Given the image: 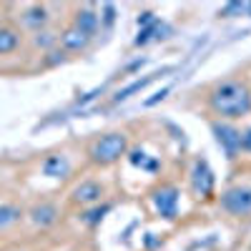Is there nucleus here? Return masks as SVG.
I'll return each instance as SVG.
<instances>
[{
  "mask_svg": "<svg viewBox=\"0 0 251 251\" xmlns=\"http://www.w3.org/2000/svg\"><path fill=\"white\" fill-rule=\"evenodd\" d=\"M208 106L216 116L239 118L251 111V91L241 80H224L208 93Z\"/></svg>",
  "mask_w": 251,
  "mask_h": 251,
  "instance_id": "obj_1",
  "label": "nucleus"
},
{
  "mask_svg": "<svg viewBox=\"0 0 251 251\" xmlns=\"http://www.w3.org/2000/svg\"><path fill=\"white\" fill-rule=\"evenodd\" d=\"M123 153H126V136L123 133H106L91 146V161L100 163V166H108V163L118 161Z\"/></svg>",
  "mask_w": 251,
  "mask_h": 251,
  "instance_id": "obj_2",
  "label": "nucleus"
},
{
  "mask_svg": "<svg viewBox=\"0 0 251 251\" xmlns=\"http://www.w3.org/2000/svg\"><path fill=\"white\" fill-rule=\"evenodd\" d=\"M221 206L226 208L228 214H234V216L251 214V188H246V186L228 188V191L221 196Z\"/></svg>",
  "mask_w": 251,
  "mask_h": 251,
  "instance_id": "obj_3",
  "label": "nucleus"
},
{
  "mask_svg": "<svg viewBox=\"0 0 251 251\" xmlns=\"http://www.w3.org/2000/svg\"><path fill=\"white\" fill-rule=\"evenodd\" d=\"M153 206L156 211L166 219H174L176 216V208H178V191L174 186H166V188H158L153 194Z\"/></svg>",
  "mask_w": 251,
  "mask_h": 251,
  "instance_id": "obj_4",
  "label": "nucleus"
},
{
  "mask_svg": "<svg viewBox=\"0 0 251 251\" xmlns=\"http://www.w3.org/2000/svg\"><path fill=\"white\" fill-rule=\"evenodd\" d=\"M191 181H194V191L199 196H208L214 188V174L208 169L206 161H196L194 163V171H191Z\"/></svg>",
  "mask_w": 251,
  "mask_h": 251,
  "instance_id": "obj_5",
  "label": "nucleus"
},
{
  "mask_svg": "<svg viewBox=\"0 0 251 251\" xmlns=\"http://www.w3.org/2000/svg\"><path fill=\"white\" fill-rule=\"evenodd\" d=\"M100 196H103V186L98 181H83L80 186L73 188V201L80 206H91V203L100 201Z\"/></svg>",
  "mask_w": 251,
  "mask_h": 251,
  "instance_id": "obj_6",
  "label": "nucleus"
},
{
  "mask_svg": "<svg viewBox=\"0 0 251 251\" xmlns=\"http://www.w3.org/2000/svg\"><path fill=\"white\" fill-rule=\"evenodd\" d=\"M214 131H216L219 143L226 149V153L234 158L236 151L241 149V133H239L236 128H231V126H214Z\"/></svg>",
  "mask_w": 251,
  "mask_h": 251,
  "instance_id": "obj_7",
  "label": "nucleus"
},
{
  "mask_svg": "<svg viewBox=\"0 0 251 251\" xmlns=\"http://www.w3.org/2000/svg\"><path fill=\"white\" fill-rule=\"evenodd\" d=\"M55 216H58V211H55V206H50V203H40V206H35L30 211V221L35 226H50L55 221Z\"/></svg>",
  "mask_w": 251,
  "mask_h": 251,
  "instance_id": "obj_8",
  "label": "nucleus"
},
{
  "mask_svg": "<svg viewBox=\"0 0 251 251\" xmlns=\"http://www.w3.org/2000/svg\"><path fill=\"white\" fill-rule=\"evenodd\" d=\"M88 40H91V35H86V33H80L78 28H71V30H66L63 33V38H60V43L66 46L68 50H83L88 46Z\"/></svg>",
  "mask_w": 251,
  "mask_h": 251,
  "instance_id": "obj_9",
  "label": "nucleus"
},
{
  "mask_svg": "<svg viewBox=\"0 0 251 251\" xmlns=\"http://www.w3.org/2000/svg\"><path fill=\"white\" fill-rule=\"evenodd\" d=\"M68 169H71V166H68V158L66 156H50L46 163H43V171L48 174V176H53V178H58V176H66L68 174Z\"/></svg>",
  "mask_w": 251,
  "mask_h": 251,
  "instance_id": "obj_10",
  "label": "nucleus"
},
{
  "mask_svg": "<svg viewBox=\"0 0 251 251\" xmlns=\"http://www.w3.org/2000/svg\"><path fill=\"white\" fill-rule=\"evenodd\" d=\"M96 25H98V18H96L91 10H80V13H78V18H75V28H78L80 33L91 35V33L96 30Z\"/></svg>",
  "mask_w": 251,
  "mask_h": 251,
  "instance_id": "obj_11",
  "label": "nucleus"
},
{
  "mask_svg": "<svg viewBox=\"0 0 251 251\" xmlns=\"http://www.w3.org/2000/svg\"><path fill=\"white\" fill-rule=\"evenodd\" d=\"M20 208H15V206H0V228H5V226H10V224H15V221H20Z\"/></svg>",
  "mask_w": 251,
  "mask_h": 251,
  "instance_id": "obj_12",
  "label": "nucleus"
},
{
  "mask_svg": "<svg viewBox=\"0 0 251 251\" xmlns=\"http://www.w3.org/2000/svg\"><path fill=\"white\" fill-rule=\"evenodd\" d=\"M18 33L15 30H10V28H5V30H0V55L3 53H10L15 46H18Z\"/></svg>",
  "mask_w": 251,
  "mask_h": 251,
  "instance_id": "obj_13",
  "label": "nucleus"
},
{
  "mask_svg": "<svg viewBox=\"0 0 251 251\" xmlns=\"http://www.w3.org/2000/svg\"><path fill=\"white\" fill-rule=\"evenodd\" d=\"M151 83V75L149 78H141V80H136V83H131L128 88H123V91H118V96H116V100H126V98H131L133 93H138L141 88H146Z\"/></svg>",
  "mask_w": 251,
  "mask_h": 251,
  "instance_id": "obj_14",
  "label": "nucleus"
},
{
  "mask_svg": "<svg viewBox=\"0 0 251 251\" xmlns=\"http://www.w3.org/2000/svg\"><path fill=\"white\" fill-rule=\"evenodd\" d=\"M25 20L30 25H43L46 20H48V13H46V8H33V10H28V15H25Z\"/></svg>",
  "mask_w": 251,
  "mask_h": 251,
  "instance_id": "obj_15",
  "label": "nucleus"
},
{
  "mask_svg": "<svg viewBox=\"0 0 251 251\" xmlns=\"http://www.w3.org/2000/svg\"><path fill=\"white\" fill-rule=\"evenodd\" d=\"M108 211V206H103V208H98V211H91V214H86V224H98L100 219H103V214Z\"/></svg>",
  "mask_w": 251,
  "mask_h": 251,
  "instance_id": "obj_16",
  "label": "nucleus"
},
{
  "mask_svg": "<svg viewBox=\"0 0 251 251\" xmlns=\"http://www.w3.org/2000/svg\"><path fill=\"white\" fill-rule=\"evenodd\" d=\"M241 146H244L246 151H251V128L246 133H241Z\"/></svg>",
  "mask_w": 251,
  "mask_h": 251,
  "instance_id": "obj_17",
  "label": "nucleus"
}]
</instances>
